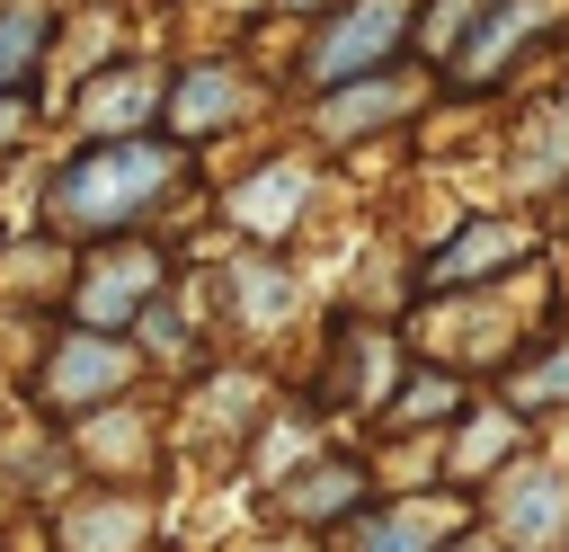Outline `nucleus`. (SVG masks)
I'll use <instances>...</instances> for the list:
<instances>
[{"instance_id":"obj_22","label":"nucleus","mask_w":569,"mask_h":552,"mask_svg":"<svg viewBox=\"0 0 569 552\" xmlns=\"http://www.w3.org/2000/svg\"><path fill=\"white\" fill-rule=\"evenodd\" d=\"M18 134H27V107H18V98H0V151H9Z\"/></svg>"},{"instance_id":"obj_20","label":"nucleus","mask_w":569,"mask_h":552,"mask_svg":"<svg viewBox=\"0 0 569 552\" xmlns=\"http://www.w3.org/2000/svg\"><path fill=\"white\" fill-rule=\"evenodd\" d=\"M516 392H525V401H560V392H569V347H560V365H542V374H525Z\"/></svg>"},{"instance_id":"obj_3","label":"nucleus","mask_w":569,"mask_h":552,"mask_svg":"<svg viewBox=\"0 0 569 552\" xmlns=\"http://www.w3.org/2000/svg\"><path fill=\"white\" fill-rule=\"evenodd\" d=\"M160 303V258L151 249H107L89 276H80V321L98 329V338H116L124 321H142Z\"/></svg>"},{"instance_id":"obj_6","label":"nucleus","mask_w":569,"mask_h":552,"mask_svg":"<svg viewBox=\"0 0 569 552\" xmlns=\"http://www.w3.org/2000/svg\"><path fill=\"white\" fill-rule=\"evenodd\" d=\"M71 116L89 125V134H142L151 116H160V71H142V62H116L107 80H89L80 98H71Z\"/></svg>"},{"instance_id":"obj_8","label":"nucleus","mask_w":569,"mask_h":552,"mask_svg":"<svg viewBox=\"0 0 569 552\" xmlns=\"http://www.w3.org/2000/svg\"><path fill=\"white\" fill-rule=\"evenodd\" d=\"M302 196H311V169L276 160V169H258L249 187H231V223H240L249 240H284L293 214H302Z\"/></svg>"},{"instance_id":"obj_17","label":"nucleus","mask_w":569,"mask_h":552,"mask_svg":"<svg viewBox=\"0 0 569 552\" xmlns=\"http://www.w3.org/2000/svg\"><path fill=\"white\" fill-rule=\"evenodd\" d=\"M36 53H44V9L36 0H9L0 9V89H18Z\"/></svg>"},{"instance_id":"obj_4","label":"nucleus","mask_w":569,"mask_h":552,"mask_svg":"<svg viewBox=\"0 0 569 552\" xmlns=\"http://www.w3.org/2000/svg\"><path fill=\"white\" fill-rule=\"evenodd\" d=\"M124 374H133V356L116 347V338H98V329H80V338H62L53 356H44V410H89V401H107V392H124Z\"/></svg>"},{"instance_id":"obj_13","label":"nucleus","mask_w":569,"mask_h":552,"mask_svg":"<svg viewBox=\"0 0 569 552\" xmlns=\"http://www.w3.org/2000/svg\"><path fill=\"white\" fill-rule=\"evenodd\" d=\"M178 134H204V125H231L240 116V71L231 62H196L187 80H178Z\"/></svg>"},{"instance_id":"obj_16","label":"nucleus","mask_w":569,"mask_h":552,"mask_svg":"<svg viewBox=\"0 0 569 552\" xmlns=\"http://www.w3.org/2000/svg\"><path fill=\"white\" fill-rule=\"evenodd\" d=\"M436 534H445V516L400 507V516H365L356 525V552H436Z\"/></svg>"},{"instance_id":"obj_23","label":"nucleus","mask_w":569,"mask_h":552,"mask_svg":"<svg viewBox=\"0 0 569 552\" xmlns=\"http://www.w3.org/2000/svg\"><path fill=\"white\" fill-rule=\"evenodd\" d=\"M453 552H498V543H489V534H462V543H453Z\"/></svg>"},{"instance_id":"obj_9","label":"nucleus","mask_w":569,"mask_h":552,"mask_svg":"<svg viewBox=\"0 0 569 552\" xmlns=\"http://www.w3.org/2000/svg\"><path fill=\"white\" fill-rule=\"evenodd\" d=\"M151 507L142 499H71L62 507V552H142Z\"/></svg>"},{"instance_id":"obj_7","label":"nucleus","mask_w":569,"mask_h":552,"mask_svg":"<svg viewBox=\"0 0 569 552\" xmlns=\"http://www.w3.org/2000/svg\"><path fill=\"white\" fill-rule=\"evenodd\" d=\"M498 534H516V543H560L569 534V481L560 472H507L498 481Z\"/></svg>"},{"instance_id":"obj_10","label":"nucleus","mask_w":569,"mask_h":552,"mask_svg":"<svg viewBox=\"0 0 569 552\" xmlns=\"http://www.w3.org/2000/svg\"><path fill=\"white\" fill-rule=\"evenodd\" d=\"M507 258H525V231H516V223H471V231H453V249L427 258V285H436V294H462L471 276H489V267H507Z\"/></svg>"},{"instance_id":"obj_5","label":"nucleus","mask_w":569,"mask_h":552,"mask_svg":"<svg viewBox=\"0 0 569 552\" xmlns=\"http://www.w3.org/2000/svg\"><path fill=\"white\" fill-rule=\"evenodd\" d=\"M551 18H560V0H498V9L471 27V45L453 53V89H480V80H498V71H507V62H516V53H525V45H533Z\"/></svg>"},{"instance_id":"obj_1","label":"nucleus","mask_w":569,"mask_h":552,"mask_svg":"<svg viewBox=\"0 0 569 552\" xmlns=\"http://www.w3.org/2000/svg\"><path fill=\"white\" fill-rule=\"evenodd\" d=\"M178 178V142H98V151H80L53 187H44V223L62 231V240H107V231H124L160 187Z\"/></svg>"},{"instance_id":"obj_15","label":"nucleus","mask_w":569,"mask_h":552,"mask_svg":"<svg viewBox=\"0 0 569 552\" xmlns=\"http://www.w3.org/2000/svg\"><path fill=\"white\" fill-rule=\"evenodd\" d=\"M560 169H569V98H560V107L525 134V151H516V178H525V187H551Z\"/></svg>"},{"instance_id":"obj_2","label":"nucleus","mask_w":569,"mask_h":552,"mask_svg":"<svg viewBox=\"0 0 569 552\" xmlns=\"http://www.w3.org/2000/svg\"><path fill=\"white\" fill-rule=\"evenodd\" d=\"M409 36V0H356V9H338L329 27H320V45H311V80L320 89H347V80H365L391 45Z\"/></svg>"},{"instance_id":"obj_12","label":"nucleus","mask_w":569,"mask_h":552,"mask_svg":"<svg viewBox=\"0 0 569 552\" xmlns=\"http://www.w3.org/2000/svg\"><path fill=\"white\" fill-rule=\"evenodd\" d=\"M391 116H409V80H356V89H338L329 107H320V134L329 142H347V134H373V125H391Z\"/></svg>"},{"instance_id":"obj_21","label":"nucleus","mask_w":569,"mask_h":552,"mask_svg":"<svg viewBox=\"0 0 569 552\" xmlns=\"http://www.w3.org/2000/svg\"><path fill=\"white\" fill-rule=\"evenodd\" d=\"M124 427H133V418H98L80 445H89V454H133V436H124Z\"/></svg>"},{"instance_id":"obj_24","label":"nucleus","mask_w":569,"mask_h":552,"mask_svg":"<svg viewBox=\"0 0 569 552\" xmlns=\"http://www.w3.org/2000/svg\"><path fill=\"white\" fill-rule=\"evenodd\" d=\"M284 9H329V0H284Z\"/></svg>"},{"instance_id":"obj_11","label":"nucleus","mask_w":569,"mask_h":552,"mask_svg":"<svg viewBox=\"0 0 569 552\" xmlns=\"http://www.w3.org/2000/svg\"><path fill=\"white\" fill-rule=\"evenodd\" d=\"M356 499H365V472H356V463H311V472H293V481H284V499H276V507H284L293 525H329V516H347Z\"/></svg>"},{"instance_id":"obj_18","label":"nucleus","mask_w":569,"mask_h":552,"mask_svg":"<svg viewBox=\"0 0 569 552\" xmlns=\"http://www.w3.org/2000/svg\"><path fill=\"white\" fill-rule=\"evenodd\" d=\"M453 401H462V392H453V383H445V374H427V383H409V392H400V401H391V410H382V418H391V427H400V418H445V410H453Z\"/></svg>"},{"instance_id":"obj_19","label":"nucleus","mask_w":569,"mask_h":552,"mask_svg":"<svg viewBox=\"0 0 569 552\" xmlns=\"http://www.w3.org/2000/svg\"><path fill=\"white\" fill-rule=\"evenodd\" d=\"M507 445H516V427H507V418H471V436L453 445V472H480V463H489V454H507Z\"/></svg>"},{"instance_id":"obj_14","label":"nucleus","mask_w":569,"mask_h":552,"mask_svg":"<svg viewBox=\"0 0 569 552\" xmlns=\"http://www.w3.org/2000/svg\"><path fill=\"white\" fill-rule=\"evenodd\" d=\"M231 312H240L249 329H276V321L293 312V276L267 267V258H240V267H231Z\"/></svg>"}]
</instances>
